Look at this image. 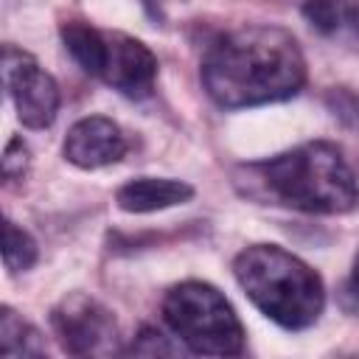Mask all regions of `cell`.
I'll list each match as a JSON object with an SVG mask.
<instances>
[{
	"instance_id": "6da1fadb",
	"label": "cell",
	"mask_w": 359,
	"mask_h": 359,
	"mask_svg": "<svg viewBox=\"0 0 359 359\" xmlns=\"http://www.w3.org/2000/svg\"><path fill=\"white\" fill-rule=\"evenodd\" d=\"M199 76L219 107H261L286 101L303 90L306 59L286 28L241 25L210 42Z\"/></svg>"
},
{
	"instance_id": "7a4b0ae2",
	"label": "cell",
	"mask_w": 359,
	"mask_h": 359,
	"mask_svg": "<svg viewBox=\"0 0 359 359\" xmlns=\"http://www.w3.org/2000/svg\"><path fill=\"white\" fill-rule=\"evenodd\" d=\"M250 185H258L275 205L303 213H348L359 205V182L342 151L325 140H311L244 165Z\"/></svg>"
},
{
	"instance_id": "3957f363",
	"label": "cell",
	"mask_w": 359,
	"mask_h": 359,
	"mask_svg": "<svg viewBox=\"0 0 359 359\" xmlns=\"http://www.w3.org/2000/svg\"><path fill=\"white\" fill-rule=\"evenodd\" d=\"M233 275L261 314L289 331L317 323L325 306L323 278L278 244H252L233 261Z\"/></svg>"
},
{
	"instance_id": "277c9868",
	"label": "cell",
	"mask_w": 359,
	"mask_h": 359,
	"mask_svg": "<svg viewBox=\"0 0 359 359\" xmlns=\"http://www.w3.org/2000/svg\"><path fill=\"white\" fill-rule=\"evenodd\" d=\"M163 320L191 353L236 356L244 351V328L227 297L210 283L171 286L163 297Z\"/></svg>"
},
{
	"instance_id": "5b68a950",
	"label": "cell",
	"mask_w": 359,
	"mask_h": 359,
	"mask_svg": "<svg viewBox=\"0 0 359 359\" xmlns=\"http://www.w3.org/2000/svg\"><path fill=\"white\" fill-rule=\"evenodd\" d=\"M50 328H53L62 351L70 356L121 353L118 323H115L112 311L81 292H73L53 306Z\"/></svg>"
},
{
	"instance_id": "8992f818",
	"label": "cell",
	"mask_w": 359,
	"mask_h": 359,
	"mask_svg": "<svg viewBox=\"0 0 359 359\" xmlns=\"http://www.w3.org/2000/svg\"><path fill=\"white\" fill-rule=\"evenodd\" d=\"M3 84L14 101L17 118L28 129H45L59 112V87L36 59L11 45L3 48Z\"/></svg>"
},
{
	"instance_id": "52a82bcc",
	"label": "cell",
	"mask_w": 359,
	"mask_h": 359,
	"mask_svg": "<svg viewBox=\"0 0 359 359\" xmlns=\"http://www.w3.org/2000/svg\"><path fill=\"white\" fill-rule=\"evenodd\" d=\"M98 79L112 84L129 98H143L151 93L157 79V56L135 36L104 31V62Z\"/></svg>"
},
{
	"instance_id": "ba28073f",
	"label": "cell",
	"mask_w": 359,
	"mask_h": 359,
	"mask_svg": "<svg viewBox=\"0 0 359 359\" xmlns=\"http://www.w3.org/2000/svg\"><path fill=\"white\" fill-rule=\"evenodd\" d=\"M126 154V137L121 126L104 115H90L76 121L65 137V157L76 168H104Z\"/></svg>"
},
{
	"instance_id": "9c48e42d",
	"label": "cell",
	"mask_w": 359,
	"mask_h": 359,
	"mask_svg": "<svg viewBox=\"0 0 359 359\" xmlns=\"http://www.w3.org/2000/svg\"><path fill=\"white\" fill-rule=\"evenodd\" d=\"M194 196V188L182 180L168 177H137L118 188L115 202L126 213H154L174 205H185Z\"/></svg>"
},
{
	"instance_id": "30bf717a",
	"label": "cell",
	"mask_w": 359,
	"mask_h": 359,
	"mask_svg": "<svg viewBox=\"0 0 359 359\" xmlns=\"http://www.w3.org/2000/svg\"><path fill=\"white\" fill-rule=\"evenodd\" d=\"M306 22L331 39H359V0H303Z\"/></svg>"
},
{
	"instance_id": "8fae6325",
	"label": "cell",
	"mask_w": 359,
	"mask_h": 359,
	"mask_svg": "<svg viewBox=\"0 0 359 359\" xmlns=\"http://www.w3.org/2000/svg\"><path fill=\"white\" fill-rule=\"evenodd\" d=\"M59 34H62L67 53L79 62V67L90 76H98L101 62H104V31L93 28L84 20H67L62 22Z\"/></svg>"
},
{
	"instance_id": "7c38bea8",
	"label": "cell",
	"mask_w": 359,
	"mask_h": 359,
	"mask_svg": "<svg viewBox=\"0 0 359 359\" xmlns=\"http://www.w3.org/2000/svg\"><path fill=\"white\" fill-rule=\"evenodd\" d=\"M45 345L39 331L22 320L14 309L3 306L0 309V356L11 359V356H42Z\"/></svg>"
},
{
	"instance_id": "4fadbf2b",
	"label": "cell",
	"mask_w": 359,
	"mask_h": 359,
	"mask_svg": "<svg viewBox=\"0 0 359 359\" xmlns=\"http://www.w3.org/2000/svg\"><path fill=\"white\" fill-rule=\"evenodd\" d=\"M36 255H39L36 241L8 219L3 227V264H6V269L11 275L25 272L36 264Z\"/></svg>"
},
{
	"instance_id": "5bb4252c",
	"label": "cell",
	"mask_w": 359,
	"mask_h": 359,
	"mask_svg": "<svg viewBox=\"0 0 359 359\" xmlns=\"http://www.w3.org/2000/svg\"><path fill=\"white\" fill-rule=\"evenodd\" d=\"M129 353H140V356H174V353H180V345L168 342V337H163L157 328L143 325L140 334L135 337V342L129 345Z\"/></svg>"
},
{
	"instance_id": "9a60e30c",
	"label": "cell",
	"mask_w": 359,
	"mask_h": 359,
	"mask_svg": "<svg viewBox=\"0 0 359 359\" xmlns=\"http://www.w3.org/2000/svg\"><path fill=\"white\" fill-rule=\"evenodd\" d=\"M0 168H3V177L6 180H20L25 177L28 171V146L20 140V137H11L3 157H0Z\"/></svg>"
},
{
	"instance_id": "2e32d148",
	"label": "cell",
	"mask_w": 359,
	"mask_h": 359,
	"mask_svg": "<svg viewBox=\"0 0 359 359\" xmlns=\"http://www.w3.org/2000/svg\"><path fill=\"white\" fill-rule=\"evenodd\" d=\"M337 300H339L342 311H348V314H359V252L353 255L351 275L342 280V286H339V292H337Z\"/></svg>"
}]
</instances>
